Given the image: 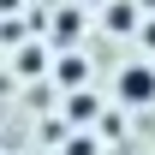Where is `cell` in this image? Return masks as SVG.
<instances>
[{
  "label": "cell",
  "instance_id": "6da1fadb",
  "mask_svg": "<svg viewBox=\"0 0 155 155\" xmlns=\"http://www.w3.org/2000/svg\"><path fill=\"white\" fill-rule=\"evenodd\" d=\"M114 101L131 107V114L155 107V60H125V66H119L114 72Z\"/></svg>",
  "mask_w": 155,
  "mask_h": 155
},
{
  "label": "cell",
  "instance_id": "7a4b0ae2",
  "mask_svg": "<svg viewBox=\"0 0 155 155\" xmlns=\"http://www.w3.org/2000/svg\"><path fill=\"white\" fill-rule=\"evenodd\" d=\"M78 24H84V18H78L72 6H66V12L54 18V42H78Z\"/></svg>",
  "mask_w": 155,
  "mask_h": 155
},
{
  "label": "cell",
  "instance_id": "3957f363",
  "mask_svg": "<svg viewBox=\"0 0 155 155\" xmlns=\"http://www.w3.org/2000/svg\"><path fill=\"white\" fill-rule=\"evenodd\" d=\"M60 78H66V90H78V78H84V60H78V54H66V60H60Z\"/></svg>",
  "mask_w": 155,
  "mask_h": 155
},
{
  "label": "cell",
  "instance_id": "277c9868",
  "mask_svg": "<svg viewBox=\"0 0 155 155\" xmlns=\"http://www.w3.org/2000/svg\"><path fill=\"white\" fill-rule=\"evenodd\" d=\"M107 24H114V30H137V12H131V6H114Z\"/></svg>",
  "mask_w": 155,
  "mask_h": 155
},
{
  "label": "cell",
  "instance_id": "5b68a950",
  "mask_svg": "<svg viewBox=\"0 0 155 155\" xmlns=\"http://www.w3.org/2000/svg\"><path fill=\"white\" fill-rule=\"evenodd\" d=\"M137 42H143V54H155V18H143V24H137Z\"/></svg>",
  "mask_w": 155,
  "mask_h": 155
}]
</instances>
